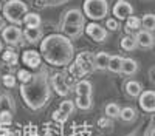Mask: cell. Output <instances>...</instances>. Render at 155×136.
<instances>
[{
    "instance_id": "cell-19",
    "label": "cell",
    "mask_w": 155,
    "mask_h": 136,
    "mask_svg": "<svg viewBox=\"0 0 155 136\" xmlns=\"http://www.w3.org/2000/svg\"><path fill=\"white\" fill-rule=\"evenodd\" d=\"M74 91H76V96H92L93 85L88 81H79L74 87Z\"/></svg>"
},
{
    "instance_id": "cell-41",
    "label": "cell",
    "mask_w": 155,
    "mask_h": 136,
    "mask_svg": "<svg viewBox=\"0 0 155 136\" xmlns=\"http://www.w3.org/2000/svg\"><path fill=\"white\" fill-rule=\"evenodd\" d=\"M153 124H155V122H153ZM153 133H155V131H153Z\"/></svg>"
},
{
    "instance_id": "cell-2",
    "label": "cell",
    "mask_w": 155,
    "mask_h": 136,
    "mask_svg": "<svg viewBox=\"0 0 155 136\" xmlns=\"http://www.w3.org/2000/svg\"><path fill=\"white\" fill-rule=\"evenodd\" d=\"M20 96L25 105L31 110H41L48 104L51 84L47 67H41L37 73H33V77L28 82L20 84Z\"/></svg>"
},
{
    "instance_id": "cell-40",
    "label": "cell",
    "mask_w": 155,
    "mask_h": 136,
    "mask_svg": "<svg viewBox=\"0 0 155 136\" xmlns=\"http://www.w3.org/2000/svg\"><path fill=\"white\" fill-rule=\"evenodd\" d=\"M153 48H155V42H153Z\"/></svg>"
},
{
    "instance_id": "cell-18",
    "label": "cell",
    "mask_w": 155,
    "mask_h": 136,
    "mask_svg": "<svg viewBox=\"0 0 155 136\" xmlns=\"http://www.w3.org/2000/svg\"><path fill=\"white\" fill-rule=\"evenodd\" d=\"M2 111H11V113L16 111L14 99H12L9 94H6V93L0 94V113H2Z\"/></svg>"
},
{
    "instance_id": "cell-13",
    "label": "cell",
    "mask_w": 155,
    "mask_h": 136,
    "mask_svg": "<svg viewBox=\"0 0 155 136\" xmlns=\"http://www.w3.org/2000/svg\"><path fill=\"white\" fill-rule=\"evenodd\" d=\"M135 39H137L138 46H141V48H152L153 42H155V37L152 36V33L146 31V30H140L135 34Z\"/></svg>"
},
{
    "instance_id": "cell-16",
    "label": "cell",
    "mask_w": 155,
    "mask_h": 136,
    "mask_svg": "<svg viewBox=\"0 0 155 136\" xmlns=\"http://www.w3.org/2000/svg\"><path fill=\"white\" fill-rule=\"evenodd\" d=\"M137 71H138V62L132 57H124L121 73L126 74V76H132V74H135Z\"/></svg>"
},
{
    "instance_id": "cell-36",
    "label": "cell",
    "mask_w": 155,
    "mask_h": 136,
    "mask_svg": "<svg viewBox=\"0 0 155 136\" xmlns=\"http://www.w3.org/2000/svg\"><path fill=\"white\" fill-rule=\"evenodd\" d=\"M5 27H6V23H5V17L0 16V31H3V30H5Z\"/></svg>"
},
{
    "instance_id": "cell-27",
    "label": "cell",
    "mask_w": 155,
    "mask_h": 136,
    "mask_svg": "<svg viewBox=\"0 0 155 136\" xmlns=\"http://www.w3.org/2000/svg\"><path fill=\"white\" fill-rule=\"evenodd\" d=\"M120 118L124 121V122H132L137 119V110L134 107H124L121 108V115Z\"/></svg>"
},
{
    "instance_id": "cell-31",
    "label": "cell",
    "mask_w": 155,
    "mask_h": 136,
    "mask_svg": "<svg viewBox=\"0 0 155 136\" xmlns=\"http://www.w3.org/2000/svg\"><path fill=\"white\" fill-rule=\"evenodd\" d=\"M2 84L6 87V88H14L16 87V76H12V74H5L2 77Z\"/></svg>"
},
{
    "instance_id": "cell-25",
    "label": "cell",
    "mask_w": 155,
    "mask_h": 136,
    "mask_svg": "<svg viewBox=\"0 0 155 136\" xmlns=\"http://www.w3.org/2000/svg\"><path fill=\"white\" fill-rule=\"evenodd\" d=\"M104 111H106V116H107V118L115 119V118H120V115H121V107L116 104V102H110V104L106 105Z\"/></svg>"
},
{
    "instance_id": "cell-23",
    "label": "cell",
    "mask_w": 155,
    "mask_h": 136,
    "mask_svg": "<svg viewBox=\"0 0 155 136\" xmlns=\"http://www.w3.org/2000/svg\"><path fill=\"white\" fill-rule=\"evenodd\" d=\"M138 46L137 43V39L135 36H130V34H126L123 39H121V48L124 51H134V49Z\"/></svg>"
},
{
    "instance_id": "cell-24",
    "label": "cell",
    "mask_w": 155,
    "mask_h": 136,
    "mask_svg": "<svg viewBox=\"0 0 155 136\" xmlns=\"http://www.w3.org/2000/svg\"><path fill=\"white\" fill-rule=\"evenodd\" d=\"M141 27H143V30L146 31H150L153 33L155 31V14H144L143 17H141Z\"/></svg>"
},
{
    "instance_id": "cell-28",
    "label": "cell",
    "mask_w": 155,
    "mask_h": 136,
    "mask_svg": "<svg viewBox=\"0 0 155 136\" xmlns=\"http://www.w3.org/2000/svg\"><path fill=\"white\" fill-rule=\"evenodd\" d=\"M2 59L6 62V64H9V65H16L17 60H19V56H17V53L12 48H8V49H3Z\"/></svg>"
},
{
    "instance_id": "cell-9",
    "label": "cell",
    "mask_w": 155,
    "mask_h": 136,
    "mask_svg": "<svg viewBox=\"0 0 155 136\" xmlns=\"http://www.w3.org/2000/svg\"><path fill=\"white\" fill-rule=\"evenodd\" d=\"M22 37H23V31L19 27H5V30L2 31V39L11 46L19 45L22 42Z\"/></svg>"
},
{
    "instance_id": "cell-6",
    "label": "cell",
    "mask_w": 155,
    "mask_h": 136,
    "mask_svg": "<svg viewBox=\"0 0 155 136\" xmlns=\"http://www.w3.org/2000/svg\"><path fill=\"white\" fill-rule=\"evenodd\" d=\"M109 14L107 0H84V16L92 20H102Z\"/></svg>"
},
{
    "instance_id": "cell-8",
    "label": "cell",
    "mask_w": 155,
    "mask_h": 136,
    "mask_svg": "<svg viewBox=\"0 0 155 136\" xmlns=\"http://www.w3.org/2000/svg\"><path fill=\"white\" fill-rule=\"evenodd\" d=\"M85 34L90 37L92 40L101 43V42H104L107 39V30L104 27H101V25L92 22V23H88L85 25Z\"/></svg>"
},
{
    "instance_id": "cell-14",
    "label": "cell",
    "mask_w": 155,
    "mask_h": 136,
    "mask_svg": "<svg viewBox=\"0 0 155 136\" xmlns=\"http://www.w3.org/2000/svg\"><path fill=\"white\" fill-rule=\"evenodd\" d=\"M44 37V31L42 28H25L23 30V39H27L28 43L36 45L39 40Z\"/></svg>"
},
{
    "instance_id": "cell-15",
    "label": "cell",
    "mask_w": 155,
    "mask_h": 136,
    "mask_svg": "<svg viewBox=\"0 0 155 136\" xmlns=\"http://www.w3.org/2000/svg\"><path fill=\"white\" fill-rule=\"evenodd\" d=\"M124 88H126V93L130 96V97H140V94L143 93V85H141L138 81H127L126 85H124Z\"/></svg>"
},
{
    "instance_id": "cell-26",
    "label": "cell",
    "mask_w": 155,
    "mask_h": 136,
    "mask_svg": "<svg viewBox=\"0 0 155 136\" xmlns=\"http://www.w3.org/2000/svg\"><path fill=\"white\" fill-rule=\"evenodd\" d=\"M76 107L81 108V110H90L93 105L92 101V96H76Z\"/></svg>"
},
{
    "instance_id": "cell-33",
    "label": "cell",
    "mask_w": 155,
    "mask_h": 136,
    "mask_svg": "<svg viewBox=\"0 0 155 136\" xmlns=\"http://www.w3.org/2000/svg\"><path fill=\"white\" fill-rule=\"evenodd\" d=\"M11 121H12L11 111H2V113H0V125H9Z\"/></svg>"
},
{
    "instance_id": "cell-17",
    "label": "cell",
    "mask_w": 155,
    "mask_h": 136,
    "mask_svg": "<svg viewBox=\"0 0 155 136\" xmlns=\"http://www.w3.org/2000/svg\"><path fill=\"white\" fill-rule=\"evenodd\" d=\"M110 54L106 51H101L95 54V70H107L109 68V62H110Z\"/></svg>"
},
{
    "instance_id": "cell-7",
    "label": "cell",
    "mask_w": 155,
    "mask_h": 136,
    "mask_svg": "<svg viewBox=\"0 0 155 136\" xmlns=\"http://www.w3.org/2000/svg\"><path fill=\"white\" fill-rule=\"evenodd\" d=\"M112 12L116 20H127L130 16H134V6L127 0H116V3L112 8Z\"/></svg>"
},
{
    "instance_id": "cell-38",
    "label": "cell",
    "mask_w": 155,
    "mask_h": 136,
    "mask_svg": "<svg viewBox=\"0 0 155 136\" xmlns=\"http://www.w3.org/2000/svg\"><path fill=\"white\" fill-rule=\"evenodd\" d=\"M0 53H3V43L0 42Z\"/></svg>"
},
{
    "instance_id": "cell-10",
    "label": "cell",
    "mask_w": 155,
    "mask_h": 136,
    "mask_svg": "<svg viewBox=\"0 0 155 136\" xmlns=\"http://www.w3.org/2000/svg\"><path fill=\"white\" fill-rule=\"evenodd\" d=\"M22 62L27 65L28 70H37L42 67V56L34 49H27L22 53Z\"/></svg>"
},
{
    "instance_id": "cell-5",
    "label": "cell",
    "mask_w": 155,
    "mask_h": 136,
    "mask_svg": "<svg viewBox=\"0 0 155 136\" xmlns=\"http://www.w3.org/2000/svg\"><path fill=\"white\" fill-rule=\"evenodd\" d=\"M93 70H95V56L88 51L81 53L74 59V62H71V67H70V73L74 77H81Z\"/></svg>"
},
{
    "instance_id": "cell-34",
    "label": "cell",
    "mask_w": 155,
    "mask_h": 136,
    "mask_svg": "<svg viewBox=\"0 0 155 136\" xmlns=\"http://www.w3.org/2000/svg\"><path fill=\"white\" fill-rule=\"evenodd\" d=\"M67 118H68V116H67L65 113H62L61 110H56L54 113H53V119H54V121H58V122H65V121H67Z\"/></svg>"
},
{
    "instance_id": "cell-30",
    "label": "cell",
    "mask_w": 155,
    "mask_h": 136,
    "mask_svg": "<svg viewBox=\"0 0 155 136\" xmlns=\"http://www.w3.org/2000/svg\"><path fill=\"white\" fill-rule=\"evenodd\" d=\"M31 77H33V71H30V70H19L17 71V79L20 81V84L28 82Z\"/></svg>"
},
{
    "instance_id": "cell-32",
    "label": "cell",
    "mask_w": 155,
    "mask_h": 136,
    "mask_svg": "<svg viewBox=\"0 0 155 136\" xmlns=\"http://www.w3.org/2000/svg\"><path fill=\"white\" fill-rule=\"evenodd\" d=\"M106 30H109V31H118V28H120V22L116 20L115 17H109L107 20H106Z\"/></svg>"
},
{
    "instance_id": "cell-22",
    "label": "cell",
    "mask_w": 155,
    "mask_h": 136,
    "mask_svg": "<svg viewBox=\"0 0 155 136\" xmlns=\"http://www.w3.org/2000/svg\"><path fill=\"white\" fill-rule=\"evenodd\" d=\"M123 60H124V57H121L120 54H115V56H112L110 57V62H109V71H112V73H121V68H123Z\"/></svg>"
},
{
    "instance_id": "cell-1",
    "label": "cell",
    "mask_w": 155,
    "mask_h": 136,
    "mask_svg": "<svg viewBox=\"0 0 155 136\" xmlns=\"http://www.w3.org/2000/svg\"><path fill=\"white\" fill-rule=\"evenodd\" d=\"M41 56L53 67H67L74 60L73 42L65 34H48L41 42Z\"/></svg>"
},
{
    "instance_id": "cell-3",
    "label": "cell",
    "mask_w": 155,
    "mask_h": 136,
    "mask_svg": "<svg viewBox=\"0 0 155 136\" xmlns=\"http://www.w3.org/2000/svg\"><path fill=\"white\" fill-rule=\"evenodd\" d=\"M62 31L68 39H78L84 31H85V16L84 11L73 8L64 12L62 20H61Z\"/></svg>"
},
{
    "instance_id": "cell-4",
    "label": "cell",
    "mask_w": 155,
    "mask_h": 136,
    "mask_svg": "<svg viewBox=\"0 0 155 136\" xmlns=\"http://www.w3.org/2000/svg\"><path fill=\"white\" fill-rule=\"evenodd\" d=\"M3 17L12 25L23 23V19L28 12V5L22 0H8L3 5Z\"/></svg>"
},
{
    "instance_id": "cell-37",
    "label": "cell",
    "mask_w": 155,
    "mask_h": 136,
    "mask_svg": "<svg viewBox=\"0 0 155 136\" xmlns=\"http://www.w3.org/2000/svg\"><path fill=\"white\" fill-rule=\"evenodd\" d=\"M99 124H101V127H107V125H110V121L107 122L106 119H101V121H99Z\"/></svg>"
},
{
    "instance_id": "cell-39",
    "label": "cell",
    "mask_w": 155,
    "mask_h": 136,
    "mask_svg": "<svg viewBox=\"0 0 155 136\" xmlns=\"http://www.w3.org/2000/svg\"><path fill=\"white\" fill-rule=\"evenodd\" d=\"M3 9V5H2V2H0V11H2Z\"/></svg>"
},
{
    "instance_id": "cell-20",
    "label": "cell",
    "mask_w": 155,
    "mask_h": 136,
    "mask_svg": "<svg viewBox=\"0 0 155 136\" xmlns=\"http://www.w3.org/2000/svg\"><path fill=\"white\" fill-rule=\"evenodd\" d=\"M42 19L37 12H27V16L23 19V25L27 28H41Z\"/></svg>"
},
{
    "instance_id": "cell-35",
    "label": "cell",
    "mask_w": 155,
    "mask_h": 136,
    "mask_svg": "<svg viewBox=\"0 0 155 136\" xmlns=\"http://www.w3.org/2000/svg\"><path fill=\"white\" fill-rule=\"evenodd\" d=\"M44 2H45V6H59V5L67 3L68 0H44Z\"/></svg>"
},
{
    "instance_id": "cell-11",
    "label": "cell",
    "mask_w": 155,
    "mask_h": 136,
    "mask_svg": "<svg viewBox=\"0 0 155 136\" xmlns=\"http://www.w3.org/2000/svg\"><path fill=\"white\" fill-rule=\"evenodd\" d=\"M50 84L59 96H67L70 93V87L65 82V74L64 73H54L50 79Z\"/></svg>"
},
{
    "instance_id": "cell-21",
    "label": "cell",
    "mask_w": 155,
    "mask_h": 136,
    "mask_svg": "<svg viewBox=\"0 0 155 136\" xmlns=\"http://www.w3.org/2000/svg\"><path fill=\"white\" fill-rule=\"evenodd\" d=\"M141 28V19L137 16H130L126 20V31L127 33H138Z\"/></svg>"
},
{
    "instance_id": "cell-12",
    "label": "cell",
    "mask_w": 155,
    "mask_h": 136,
    "mask_svg": "<svg viewBox=\"0 0 155 136\" xmlns=\"http://www.w3.org/2000/svg\"><path fill=\"white\" fill-rule=\"evenodd\" d=\"M138 102L141 110H144L146 113H153L155 111V91L153 90H146L140 94Z\"/></svg>"
},
{
    "instance_id": "cell-29",
    "label": "cell",
    "mask_w": 155,
    "mask_h": 136,
    "mask_svg": "<svg viewBox=\"0 0 155 136\" xmlns=\"http://www.w3.org/2000/svg\"><path fill=\"white\" fill-rule=\"evenodd\" d=\"M59 110L62 111V113H65L67 116H70L73 111H74V102L73 101H62L61 102V105H59Z\"/></svg>"
}]
</instances>
